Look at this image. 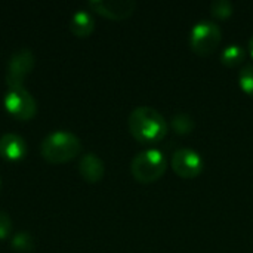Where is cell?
I'll list each match as a JSON object with an SVG mask.
<instances>
[{"label": "cell", "instance_id": "1", "mask_svg": "<svg viewBox=\"0 0 253 253\" xmlns=\"http://www.w3.org/2000/svg\"><path fill=\"white\" fill-rule=\"evenodd\" d=\"M127 127L130 135L141 144H157L169 132V125L163 114L151 107L135 108L127 119Z\"/></svg>", "mask_w": 253, "mask_h": 253}, {"label": "cell", "instance_id": "2", "mask_svg": "<svg viewBox=\"0 0 253 253\" xmlns=\"http://www.w3.org/2000/svg\"><path fill=\"white\" fill-rule=\"evenodd\" d=\"M82 151L79 136L68 130H55L49 133L40 144L42 157L53 165L67 163L76 159Z\"/></svg>", "mask_w": 253, "mask_h": 253}, {"label": "cell", "instance_id": "3", "mask_svg": "<svg viewBox=\"0 0 253 253\" xmlns=\"http://www.w3.org/2000/svg\"><path fill=\"white\" fill-rule=\"evenodd\" d=\"M168 170L166 156L156 148L138 153L130 163V173L141 184H153L163 178Z\"/></svg>", "mask_w": 253, "mask_h": 253}, {"label": "cell", "instance_id": "4", "mask_svg": "<svg viewBox=\"0 0 253 253\" xmlns=\"http://www.w3.org/2000/svg\"><path fill=\"white\" fill-rule=\"evenodd\" d=\"M222 39L218 24L213 21H199L190 33V47L199 56H209L216 52Z\"/></svg>", "mask_w": 253, "mask_h": 253}, {"label": "cell", "instance_id": "5", "mask_svg": "<svg viewBox=\"0 0 253 253\" xmlns=\"http://www.w3.org/2000/svg\"><path fill=\"white\" fill-rule=\"evenodd\" d=\"M34 64H36V56L30 49L22 47L13 52L12 56L9 58L7 68H6V83L9 89L24 86V80L33 71Z\"/></svg>", "mask_w": 253, "mask_h": 253}, {"label": "cell", "instance_id": "6", "mask_svg": "<svg viewBox=\"0 0 253 253\" xmlns=\"http://www.w3.org/2000/svg\"><path fill=\"white\" fill-rule=\"evenodd\" d=\"M4 107L7 113L18 120H30L37 113V102L24 86L12 87L6 92Z\"/></svg>", "mask_w": 253, "mask_h": 253}, {"label": "cell", "instance_id": "7", "mask_svg": "<svg viewBox=\"0 0 253 253\" xmlns=\"http://www.w3.org/2000/svg\"><path fill=\"white\" fill-rule=\"evenodd\" d=\"M170 166L179 178L194 179L202 175L205 162L197 151L191 148H181L173 153Z\"/></svg>", "mask_w": 253, "mask_h": 253}, {"label": "cell", "instance_id": "8", "mask_svg": "<svg viewBox=\"0 0 253 253\" xmlns=\"http://www.w3.org/2000/svg\"><path fill=\"white\" fill-rule=\"evenodd\" d=\"M89 7L113 21H122L133 15L136 1L133 0H90Z\"/></svg>", "mask_w": 253, "mask_h": 253}, {"label": "cell", "instance_id": "9", "mask_svg": "<svg viewBox=\"0 0 253 253\" xmlns=\"http://www.w3.org/2000/svg\"><path fill=\"white\" fill-rule=\"evenodd\" d=\"M27 154L25 139L16 133H4L0 136V156L9 162L22 160Z\"/></svg>", "mask_w": 253, "mask_h": 253}, {"label": "cell", "instance_id": "10", "mask_svg": "<svg viewBox=\"0 0 253 253\" xmlns=\"http://www.w3.org/2000/svg\"><path fill=\"white\" fill-rule=\"evenodd\" d=\"M79 173L87 182H99L105 173V165L95 153H86L79 162Z\"/></svg>", "mask_w": 253, "mask_h": 253}, {"label": "cell", "instance_id": "11", "mask_svg": "<svg viewBox=\"0 0 253 253\" xmlns=\"http://www.w3.org/2000/svg\"><path fill=\"white\" fill-rule=\"evenodd\" d=\"M95 30V19L87 10H77L70 19V31L77 37H87Z\"/></svg>", "mask_w": 253, "mask_h": 253}, {"label": "cell", "instance_id": "12", "mask_svg": "<svg viewBox=\"0 0 253 253\" xmlns=\"http://www.w3.org/2000/svg\"><path fill=\"white\" fill-rule=\"evenodd\" d=\"M245 56H246V53H245L243 47H240L239 44H230L222 50L221 62L228 68H234V67H239L245 61Z\"/></svg>", "mask_w": 253, "mask_h": 253}, {"label": "cell", "instance_id": "13", "mask_svg": "<svg viewBox=\"0 0 253 253\" xmlns=\"http://www.w3.org/2000/svg\"><path fill=\"white\" fill-rule=\"evenodd\" d=\"M172 129L178 133V135H188L194 130L196 127V122L194 119L187 114V113H179L176 116H173L172 122H170Z\"/></svg>", "mask_w": 253, "mask_h": 253}, {"label": "cell", "instance_id": "14", "mask_svg": "<svg viewBox=\"0 0 253 253\" xmlns=\"http://www.w3.org/2000/svg\"><path fill=\"white\" fill-rule=\"evenodd\" d=\"M239 84L240 89L253 98V64L245 65L239 73Z\"/></svg>", "mask_w": 253, "mask_h": 253}, {"label": "cell", "instance_id": "15", "mask_svg": "<svg viewBox=\"0 0 253 253\" xmlns=\"http://www.w3.org/2000/svg\"><path fill=\"white\" fill-rule=\"evenodd\" d=\"M234 6L231 1L228 0H215L211 4V13L212 16L218 18V19H227L233 15Z\"/></svg>", "mask_w": 253, "mask_h": 253}, {"label": "cell", "instance_id": "16", "mask_svg": "<svg viewBox=\"0 0 253 253\" xmlns=\"http://www.w3.org/2000/svg\"><path fill=\"white\" fill-rule=\"evenodd\" d=\"M12 245L16 251H31L34 246V240H33V236L28 233H18L13 237Z\"/></svg>", "mask_w": 253, "mask_h": 253}, {"label": "cell", "instance_id": "17", "mask_svg": "<svg viewBox=\"0 0 253 253\" xmlns=\"http://www.w3.org/2000/svg\"><path fill=\"white\" fill-rule=\"evenodd\" d=\"M12 233V219L10 216L0 209V240H4Z\"/></svg>", "mask_w": 253, "mask_h": 253}, {"label": "cell", "instance_id": "18", "mask_svg": "<svg viewBox=\"0 0 253 253\" xmlns=\"http://www.w3.org/2000/svg\"><path fill=\"white\" fill-rule=\"evenodd\" d=\"M249 50H251V55L253 56V36L251 37V40H249Z\"/></svg>", "mask_w": 253, "mask_h": 253}, {"label": "cell", "instance_id": "19", "mask_svg": "<svg viewBox=\"0 0 253 253\" xmlns=\"http://www.w3.org/2000/svg\"><path fill=\"white\" fill-rule=\"evenodd\" d=\"M0 190H1V179H0Z\"/></svg>", "mask_w": 253, "mask_h": 253}]
</instances>
